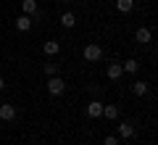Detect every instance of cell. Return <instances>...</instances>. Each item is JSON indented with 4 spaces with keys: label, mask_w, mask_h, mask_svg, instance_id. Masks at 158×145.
Masks as SVG:
<instances>
[{
    "label": "cell",
    "mask_w": 158,
    "mask_h": 145,
    "mask_svg": "<svg viewBox=\"0 0 158 145\" xmlns=\"http://www.w3.org/2000/svg\"><path fill=\"white\" fill-rule=\"evenodd\" d=\"M16 29H19V32H29V29H32V16L21 13V16L16 19Z\"/></svg>",
    "instance_id": "obj_8"
},
{
    "label": "cell",
    "mask_w": 158,
    "mask_h": 145,
    "mask_svg": "<svg viewBox=\"0 0 158 145\" xmlns=\"http://www.w3.org/2000/svg\"><path fill=\"white\" fill-rule=\"evenodd\" d=\"M103 145H121V140H118V137H113V134H108V137L103 140Z\"/></svg>",
    "instance_id": "obj_17"
},
{
    "label": "cell",
    "mask_w": 158,
    "mask_h": 145,
    "mask_svg": "<svg viewBox=\"0 0 158 145\" xmlns=\"http://www.w3.org/2000/svg\"><path fill=\"white\" fill-rule=\"evenodd\" d=\"M3 90H6V79L0 77V92H3Z\"/></svg>",
    "instance_id": "obj_18"
},
{
    "label": "cell",
    "mask_w": 158,
    "mask_h": 145,
    "mask_svg": "<svg viewBox=\"0 0 158 145\" xmlns=\"http://www.w3.org/2000/svg\"><path fill=\"white\" fill-rule=\"evenodd\" d=\"M42 53H45V56H58V53H61V42H58V40H48V42H42Z\"/></svg>",
    "instance_id": "obj_4"
},
{
    "label": "cell",
    "mask_w": 158,
    "mask_h": 145,
    "mask_svg": "<svg viewBox=\"0 0 158 145\" xmlns=\"http://www.w3.org/2000/svg\"><path fill=\"white\" fill-rule=\"evenodd\" d=\"M0 119H3V122H13V119H16V106H13V103H3V106H0Z\"/></svg>",
    "instance_id": "obj_3"
},
{
    "label": "cell",
    "mask_w": 158,
    "mask_h": 145,
    "mask_svg": "<svg viewBox=\"0 0 158 145\" xmlns=\"http://www.w3.org/2000/svg\"><path fill=\"white\" fill-rule=\"evenodd\" d=\"M135 8V0H116V11L118 13H129Z\"/></svg>",
    "instance_id": "obj_12"
},
{
    "label": "cell",
    "mask_w": 158,
    "mask_h": 145,
    "mask_svg": "<svg viewBox=\"0 0 158 145\" xmlns=\"http://www.w3.org/2000/svg\"><path fill=\"white\" fill-rule=\"evenodd\" d=\"M103 116L106 119H118V106H103Z\"/></svg>",
    "instance_id": "obj_15"
},
{
    "label": "cell",
    "mask_w": 158,
    "mask_h": 145,
    "mask_svg": "<svg viewBox=\"0 0 158 145\" xmlns=\"http://www.w3.org/2000/svg\"><path fill=\"white\" fill-rule=\"evenodd\" d=\"M58 69H61V63H45V74L48 77H56Z\"/></svg>",
    "instance_id": "obj_16"
},
{
    "label": "cell",
    "mask_w": 158,
    "mask_h": 145,
    "mask_svg": "<svg viewBox=\"0 0 158 145\" xmlns=\"http://www.w3.org/2000/svg\"><path fill=\"white\" fill-rule=\"evenodd\" d=\"M121 74H124L121 63H111V66H108V79H113V82H116V79H121Z\"/></svg>",
    "instance_id": "obj_10"
},
{
    "label": "cell",
    "mask_w": 158,
    "mask_h": 145,
    "mask_svg": "<svg viewBox=\"0 0 158 145\" xmlns=\"http://www.w3.org/2000/svg\"><path fill=\"white\" fill-rule=\"evenodd\" d=\"M121 69H124L127 74H137V69H140V61H135V58H127V61L121 63Z\"/></svg>",
    "instance_id": "obj_11"
},
{
    "label": "cell",
    "mask_w": 158,
    "mask_h": 145,
    "mask_svg": "<svg viewBox=\"0 0 158 145\" xmlns=\"http://www.w3.org/2000/svg\"><path fill=\"white\" fill-rule=\"evenodd\" d=\"M116 129H118V137H121V140H132V137H135V127H132L129 122H121Z\"/></svg>",
    "instance_id": "obj_6"
},
{
    "label": "cell",
    "mask_w": 158,
    "mask_h": 145,
    "mask_svg": "<svg viewBox=\"0 0 158 145\" xmlns=\"http://www.w3.org/2000/svg\"><path fill=\"white\" fill-rule=\"evenodd\" d=\"M135 40H137V42H140V45H148V42H150V40H153V32H150V29H148V27H140V29H137V32H135Z\"/></svg>",
    "instance_id": "obj_7"
},
{
    "label": "cell",
    "mask_w": 158,
    "mask_h": 145,
    "mask_svg": "<svg viewBox=\"0 0 158 145\" xmlns=\"http://www.w3.org/2000/svg\"><path fill=\"white\" fill-rule=\"evenodd\" d=\"M77 145H79V143H77Z\"/></svg>",
    "instance_id": "obj_20"
},
{
    "label": "cell",
    "mask_w": 158,
    "mask_h": 145,
    "mask_svg": "<svg viewBox=\"0 0 158 145\" xmlns=\"http://www.w3.org/2000/svg\"><path fill=\"white\" fill-rule=\"evenodd\" d=\"M100 58H103V48H100V45H95V42H90V45H87V48H85V61H100Z\"/></svg>",
    "instance_id": "obj_2"
},
{
    "label": "cell",
    "mask_w": 158,
    "mask_h": 145,
    "mask_svg": "<svg viewBox=\"0 0 158 145\" xmlns=\"http://www.w3.org/2000/svg\"><path fill=\"white\" fill-rule=\"evenodd\" d=\"M48 92L56 95V98H58V95H63V92H66V82H63L58 74H56V77H50V79H48Z\"/></svg>",
    "instance_id": "obj_1"
},
{
    "label": "cell",
    "mask_w": 158,
    "mask_h": 145,
    "mask_svg": "<svg viewBox=\"0 0 158 145\" xmlns=\"http://www.w3.org/2000/svg\"><path fill=\"white\" fill-rule=\"evenodd\" d=\"M74 24H77V16H74L71 11H66V13H63V16H61V27H66V29H71Z\"/></svg>",
    "instance_id": "obj_13"
},
{
    "label": "cell",
    "mask_w": 158,
    "mask_h": 145,
    "mask_svg": "<svg viewBox=\"0 0 158 145\" xmlns=\"http://www.w3.org/2000/svg\"><path fill=\"white\" fill-rule=\"evenodd\" d=\"M87 116L90 119H100L103 116V103L100 100H90L87 103Z\"/></svg>",
    "instance_id": "obj_5"
},
{
    "label": "cell",
    "mask_w": 158,
    "mask_h": 145,
    "mask_svg": "<svg viewBox=\"0 0 158 145\" xmlns=\"http://www.w3.org/2000/svg\"><path fill=\"white\" fill-rule=\"evenodd\" d=\"M132 92H135L137 98L148 95V82H142V79H140V82H135V84H132Z\"/></svg>",
    "instance_id": "obj_14"
},
{
    "label": "cell",
    "mask_w": 158,
    "mask_h": 145,
    "mask_svg": "<svg viewBox=\"0 0 158 145\" xmlns=\"http://www.w3.org/2000/svg\"><path fill=\"white\" fill-rule=\"evenodd\" d=\"M21 11L27 16H37V0H21Z\"/></svg>",
    "instance_id": "obj_9"
},
{
    "label": "cell",
    "mask_w": 158,
    "mask_h": 145,
    "mask_svg": "<svg viewBox=\"0 0 158 145\" xmlns=\"http://www.w3.org/2000/svg\"><path fill=\"white\" fill-rule=\"evenodd\" d=\"M61 3H69V0H61Z\"/></svg>",
    "instance_id": "obj_19"
}]
</instances>
